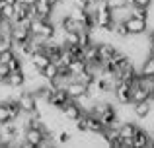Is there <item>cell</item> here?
I'll return each mask as SVG.
<instances>
[{
	"instance_id": "6",
	"label": "cell",
	"mask_w": 154,
	"mask_h": 148,
	"mask_svg": "<svg viewBox=\"0 0 154 148\" xmlns=\"http://www.w3.org/2000/svg\"><path fill=\"white\" fill-rule=\"evenodd\" d=\"M152 107H154V103L150 101V99H144V101H139V103H133V111H135V115H137V119H146L148 115H150V111H152Z\"/></svg>"
},
{
	"instance_id": "2",
	"label": "cell",
	"mask_w": 154,
	"mask_h": 148,
	"mask_svg": "<svg viewBox=\"0 0 154 148\" xmlns=\"http://www.w3.org/2000/svg\"><path fill=\"white\" fill-rule=\"evenodd\" d=\"M125 26H127V31L129 35H143L148 31V20L144 18H137V16H129L125 20Z\"/></svg>"
},
{
	"instance_id": "17",
	"label": "cell",
	"mask_w": 154,
	"mask_h": 148,
	"mask_svg": "<svg viewBox=\"0 0 154 148\" xmlns=\"http://www.w3.org/2000/svg\"><path fill=\"white\" fill-rule=\"evenodd\" d=\"M74 80H76V82H80V84H84V86H92V84L96 82L94 74L88 72V70H82V72L74 74Z\"/></svg>"
},
{
	"instance_id": "15",
	"label": "cell",
	"mask_w": 154,
	"mask_h": 148,
	"mask_svg": "<svg viewBox=\"0 0 154 148\" xmlns=\"http://www.w3.org/2000/svg\"><path fill=\"white\" fill-rule=\"evenodd\" d=\"M0 12H2V20H12V22H14L16 4H10V2H4V0H0Z\"/></svg>"
},
{
	"instance_id": "14",
	"label": "cell",
	"mask_w": 154,
	"mask_h": 148,
	"mask_svg": "<svg viewBox=\"0 0 154 148\" xmlns=\"http://www.w3.org/2000/svg\"><path fill=\"white\" fill-rule=\"evenodd\" d=\"M35 14H37V18H43V20H49L51 14H53V6L49 2H35Z\"/></svg>"
},
{
	"instance_id": "21",
	"label": "cell",
	"mask_w": 154,
	"mask_h": 148,
	"mask_svg": "<svg viewBox=\"0 0 154 148\" xmlns=\"http://www.w3.org/2000/svg\"><path fill=\"white\" fill-rule=\"evenodd\" d=\"M14 57H16V51L14 49H6V51H2V53H0V62L8 65V62H10Z\"/></svg>"
},
{
	"instance_id": "9",
	"label": "cell",
	"mask_w": 154,
	"mask_h": 148,
	"mask_svg": "<svg viewBox=\"0 0 154 148\" xmlns=\"http://www.w3.org/2000/svg\"><path fill=\"white\" fill-rule=\"evenodd\" d=\"M144 99H150V92L144 90L143 86H131V103H139L144 101Z\"/></svg>"
},
{
	"instance_id": "18",
	"label": "cell",
	"mask_w": 154,
	"mask_h": 148,
	"mask_svg": "<svg viewBox=\"0 0 154 148\" xmlns=\"http://www.w3.org/2000/svg\"><path fill=\"white\" fill-rule=\"evenodd\" d=\"M86 65L88 62L84 61L82 57H78V59H74V61L68 65V72H72V74H78V72H82V70H86Z\"/></svg>"
},
{
	"instance_id": "22",
	"label": "cell",
	"mask_w": 154,
	"mask_h": 148,
	"mask_svg": "<svg viewBox=\"0 0 154 148\" xmlns=\"http://www.w3.org/2000/svg\"><path fill=\"white\" fill-rule=\"evenodd\" d=\"M129 6H139V8H150L152 0H127Z\"/></svg>"
},
{
	"instance_id": "11",
	"label": "cell",
	"mask_w": 154,
	"mask_h": 148,
	"mask_svg": "<svg viewBox=\"0 0 154 148\" xmlns=\"http://www.w3.org/2000/svg\"><path fill=\"white\" fill-rule=\"evenodd\" d=\"M117 51V45L111 41H105V43H100V61L107 62L109 59L113 57V53Z\"/></svg>"
},
{
	"instance_id": "1",
	"label": "cell",
	"mask_w": 154,
	"mask_h": 148,
	"mask_svg": "<svg viewBox=\"0 0 154 148\" xmlns=\"http://www.w3.org/2000/svg\"><path fill=\"white\" fill-rule=\"evenodd\" d=\"M57 26L51 22V20H43V18H33L29 23V31L33 35H43V37H53V33H55Z\"/></svg>"
},
{
	"instance_id": "19",
	"label": "cell",
	"mask_w": 154,
	"mask_h": 148,
	"mask_svg": "<svg viewBox=\"0 0 154 148\" xmlns=\"http://www.w3.org/2000/svg\"><path fill=\"white\" fill-rule=\"evenodd\" d=\"M10 121H14L10 107H8V105H4V103L0 101V125H4V123H10Z\"/></svg>"
},
{
	"instance_id": "25",
	"label": "cell",
	"mask_w": 154,
	"mask_h": 148,
	"mask_svg": "<svg viewBox=\"0 0 154 148\" xmlns=\"http://www.w3.org/2000/svg\"><path fill=\"white\" fill-rule=\"evenodd\" d=\"M39 2H49V0H39Z\"/></svg>"
},
{
	"instance_id": "5",
	"label": "cell",
	"mask_w": 154,
	"mask_h": 148,
	"mask_svg": "<svg viewBox=\"0 0 154 148\" xmlns=\"http://www.w3.org/2000/svg\"><path fill=\"white\" fill-rule=\"evenodd\" d=\"M29 37H31L29 27L23 26V23H16L14 22V29H12V45L26 43V41H29Z\"/></svg>"
},
{
	"instance_id": "20",
	"label": "cell",
	"mask_w": 154,
	"mask_h": 148,
	"mask_svg": "<svg viewBox=\"0 0 154 148\" xmlns=\"http://www.w3.org/2000/svg\"><path fill=\"white\" fill-rule=\"evenodd\" d=\"M64 43L66 45H80V31H66Z\"/></svg>"
},
{
	"instance_id": "7",
	"label": "cell",
	"mask_w": 154,
	"mask_h": 148,
	"mask_svg": "<svg viewBox=\"0 0 154 148\" xmlns=\"http://www.w3.org/2000/svg\"><path fill=\"white\" fill-rule=\"evenodd\" d=\"M86 121H88V133H90V134H96V137H98V134H102L105 131V125L100 121V117H96V115L88 113Z\"/></svg>"
},
{
	"instance_id": "3",
	"label": "cell",
	"mask_w": 154,
	"mask_h": 148,
	"mask_svg": "<svg viewBox=\"0 0 154 148\" xmlns=\"http://www.w3.org/2000/svg\"><path fill=\"white\" fill-rule=\"evenodd\" d=\"M113 99L119 105H127L131 103V84L129 82H117L115 88H113Z\"/></svg>"
},
{
	"instance_id": "24",
	"label": "cell",
	"mask_w": 154,
	"mask_h": 148,
	"mask_svg": "<svg viewBox=\"0 0 154 148\" xmlns=\"http://www.w3.org/2000/svg\"><path fill=\"white\" fill-rule=\"evenodd\" d=\"M0 146H4V138H2V131H0Z\"/></svg>"
},
{
	"instance_id": "4",
	"label": "cell",
	"mask_w": 154,
	"mask_h": 148,
	"mask_svg": "<svg viewBox=\"0 0 154 148\" xmlns=\"http://www.w3.org/2000/svg\"><path fill=\"white\" fill-rule=\"evenodd\" d=\"M26 82H27V76L23 74L22 68L10 70V74H8V78H6V86L12 88V90H22V88L26 86Z\"/></svg>"
},
{
	"instance_id": "10",
	"label": "cell",
	"mask_w": 154,
	"mask_h": 148,
	"mask_svg": "<svg viewBox=\"0 0 154 148\" xmlns=\"http://www.w3.org/2000/svg\"><path fill=\"white\" fill-rule=\"evenodd\" d=\"M86 92H88V86H84V84L76 82V80H72V82L66 86V94H68V98H72V99L80 98V95L86 94Z\"/></svg>"
},
{
	"instance_id": "23",
	"label": "cell",
	"mask_w": 154,
	"mask_h": 148,
	"mask_svg": "<svg viewBox=\"0 0 154 148\" xmlns=\"http://www.w3.org/2000/svg\"><path fill=\"white\" fill-rule=\"evenodd\" d=\"M6 49H12V39L0 37V53H2V51H6Z\"/></svg>"
},
{
	"instance_id": "16",
	"label": "cell",
	"mask_w": 154,
	"mask_h": 148,
	"mask_svg": "<svg viewBox=\"0 0 154 148\" xmlns=\"http://www.w3.org/2000/svg\"><path fill=\"white\" fill-rule=\"evenodd\" d=\"M59 72H60V66L57 65V62H49V65H47L45 68L41 70V76L47 80V82H51V80L55 78V76L59 74Z\"/></svg>"
},
{
	"instance_id": "13",
	"label": "cell",
	"mask_w": 154,
	"mask_h": 148,
	"mask_svg": "<svg viewBox=\"0 0 154 148\" xmlns=\"http://www.w3.org/2000/svg\"><path fill=\"white\" fill-rule=\"evenodd\" d=\"M139 74L140 76H154V55H148L139 66Z\"/></svg>"
},
{
	"instance_id": "12",
	"label": "cell",
	"mask_w": 154,
	"mask_h": 148,
	"mask_svg": "<svg viewBox=\"0 0 154 148\" xmlns=\"http://www.w3.org/2000/svg\"><path fill=\"white\" fill-rule=\"evenodd\" d=\"M29 59H31V62H33V65L37 66L39 70H43V68H45V66H47V65H49V62H51L49 55H47V53H45V51H43V49H41V51H35V53L31 55Z\"/></svg>"
},
{
	"instance_id": "8",
	"label": "cell",
	"mask_w": 154,
	"mask_h": 148,
	"mask_svg": "<svg viewBox=\"0 0 154 148\" xmlns=\"http://www.w3.org/2000/svg\"><path fill=\"white\" fill-rule=\"evenodd\" d=\"M82 59L86 62H92V61H96V59H100V43L92 41L90 45L82 47Z\"/></svg>"
}]
</instances>
